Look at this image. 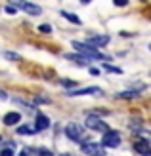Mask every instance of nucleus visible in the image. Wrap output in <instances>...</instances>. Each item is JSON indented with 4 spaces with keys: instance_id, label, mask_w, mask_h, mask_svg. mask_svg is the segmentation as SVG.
Here are the masks:
<instances>
[{
    "instance_id": "obj_24",
    "label": "nucleus",
    "mask_w": 151,
    "mask_h": 156,
    "mask_svg": "<svg viewBox=\"0 0 151 156\" xmlns=\"http://www.w3.org/2000/svg\"><path fill=\"white\" fill-rule=\"evenodd\" d=\"M61 84H63V86H75V82H69V80H63Z\"/></svg>"
},
{
    "instance_id": "obj_14",
    "label": "nucleus",
    "mask_w": 151,
    "mask_h": 156,
    "mask_svg": "<svg viewBox=\"0 0 151 156\" xmlns=\"http://www.w3.org/2000/svg\"><path fill=\"white\" fill-rule=\"evenodd\" d=\"M61 15H63L65 19H69L71 23H75V25H81V19H78L75 13H69V12H61Z\"/></svg>"
},
{
    "instance_id": "obj_1",
    "label": "nucleus",
    "mask_w": 151,
    "mask_h": 156,
    "mask_svg": "<svg viewBox=\"0 0 151 156\" xmlns=\"http://www.w3.org/2000/svg\"><path fill=\"white\" fill-rule=\"evenodd\" d=\"M73 48L81 53V55H84L86 59H107L103 53H100L94 46L90 44H82V42H73Z\"/></svg>"
},
{
    "instance_id": "obj_22",
    "label": "nucleus",
    "mask_w": 151,
    "mask_h": 156,
    "mask_svg": "<svg viewBox=\"0 0 151 156\" xmlns=\"http://www.w3.org/2000/svg\"><path fill=\"white\" fill-rule=\"evenodd\" d=\"M21 156H31V149H23L21 151Z\"/></svg>"
},
{
    "instance_id": "obj_3",
    "label": "nucleus",
    "mask_w": 151,
    "mask_h": 156,
    "mask_svg": "<svg viewBox=\"0 0 151 156\" xmlns=\"http://www.w3.org/2000/svg\"><path fill=\"white\" fill-rule=\"evenodd\" d=\"M82 152L88 154V156H105L103 145H98V143H84L82 145Z\"/></svg>"
},
{
    "instance_id": "obj_2",
    "label": "nucleus",
    "mask_w": 151,
    "mask_h": 156,
    "mask_svg": "<svg viewBox=\"0 0 151 156\" xmlns=\"http://www.w3.org/2000/svg\"><path fill=\"white\" fill-rule=\"evenodd\" d=\"M84 133V128L81 126V124H67V128H65V135L71 139V141H81V137Z\"/></svg>"
},
{
    "instance_id": "obj_7",
    "label": "nucleus",
    "mask_w": 151,
    "mask_h": 156,
    "mask_svg": "<svg viewBox=\"0 0 151 156\" xmlns=\"http://www.w3.org/2000/svg\"><path fill=\"white\" fill-rule=\"evenodd\" d=\"M101 88H86V90H75L69 91L67 95H101Z\"/></svg>"
},
{
    "instance_id": "obj_21",
    "label": "nucleus",
    "mask_w": 151,
    "mask_h": 156,
    "mask_svg": "<svg viewBox=\"0 0 151 156\" xmlns=\"http://www.w3.org/2000/svg\"><path fill=\"white\" fill-rule=\"evenodd\" d=\"M0 156H13V152H12L10 149H4V151H2V154H0Z\"/></svg>"
},
{
    "instance_id": "obj_15",
    "label": "nucleus",
    "mask_w": 151,
    "mask_h": 156,
    "mask_svg": "<svg viewBox=\"0 0 151 156\" xmlns=\"http://www.w3.org/2000/svg\"><path fill=\"white\" fill-rule=\"evenodd\" d=\"M4 57H6V59H12V61H19V59H21L17 53H12V51H4Z\"/></svg>"
},
{
    "instance_id": "obj_8",
    "label": "nucleus",
    "mask_w": 151,
    "mask_h": 156,
    "mask_svg": "<svg viewBox=\"0 0 151 156\" xmlns=\"http://www.w3.org/2000/svg\"><path fill=\"white\" fill-rule=\"evenodd\" d=\"M136 151L142 156H151V147H149V143L145 141V139H140V141L136 143Z\"/></svg>"
},
{
    "instance_id": "obj_10",
    "label": "nucleus",
    "mask_w": 151,
    "mask_h": 156,
    "mask_svg": "<svg viewBox=\"0 0 151 156\" xmlns=\"http://www.w3.org/2000/svg\"><path fill=\"white\" fill-rule=\"evenodd\" d=\"M19 120H21L19 112H8L4 116V124H6V126H15V124H19Z\"/></svg>"
},
{
    "instance_id": "obj_18",
    "label": "nucleus",
    "mask_w": 151,
    "mask_h": 156,
    "mask_svg": "<svg viewBox=\"0 0 151 156\" xmlns=\"http://www.w3.org/2000/svg\"><path fill=\"white\" fill-rule=\"evenodd\" d=\"M38 30H40V33H46V34H48V33H52V27H50V25H40V27H38Z\"/></svg>"
},
{
    "instance_id": "obj_23",
    "label": "nucleus",
    "mask_w": 151,
    "mask_h": 156,
    "mask_svg": "<svg viewBox=\"0 0 151 156\" xmlns=\"http://www.w3.org/2000/svg\"><path fill=\"white\" fill-rule=\"evenodd\" d=\"M6 12H8V13H15L17 10H15V8H12V6H8V8H6Z\"/></svg>"
},
{
    "instance_id": "obj_9",
    "label": "nucleus",
    "mask_w": 151,
    "mask_h": 156,
    "mask_svg": "<svg viewBox=\"0 0 151 156\" xmlns=\"http://www.w3.org/2000/svg\"><path fill=\"white\" fill-rule=\"evenodd\" d=\"M48 126H50V118H48V116H44V114H38L36 116V122H35L36 131H42V129H46Z\"/></svg>"
},
{
    "instance_id": "obj_12",
    "label": "nucleus",
    "mask_w": 151,
    "mask_h": 156,
    "mask_svg": "<svg viewBox=\"0 0 151 156\" xmlns=\"http://www.w3.org/2000/svg\"><path fill=\"white\" fill-rule=\"evenodd\" d=\"M35 131H36L35 126H19L17 128V133H21V135H31V133H35Z\"/></svg>"
},
{
    "instance_id": "obj_13",
    "label": "nucleus",
    "mask_w": 151,
    "mask_h": 156,
    "mask_svg": "<svg viewBox=\"0 0 151 156\" xmlns=\"http://www.w3.org/2000/svg\"><path fill=\"white\" fill-rule=\"evenodd\" d=\"M65 57H67V59H71V61H77L78 65H86V57H84V55H81V53H78V55H71V53H67Z\"/></svg>"
},
{
    "instance_id": "obj_16",
    "label": "nucleus",
    "mask_w": 151,
    "mask_h": 156,
    "mask_svg": "<svg viewBox=\"0 0 151 156\" xmlns=\"http://www.w3.org/2000/svg\"><path fill=\"white\" fill-rule=\"evenodd\" d=\"M103 69H105L107 73H117V74L121 73V69H117V67H111L109 63H103Z\"/></svg>"
},
{
    "instance_id": "obj_5",
    "label": "nucleus",
    "mask_w": 151,
    "mask_h": 156,
    "mask_svg": "<svg viewBox=\"0 0 151 156\" xmlns=\"http://www.w3.org/2000/svg\"><path fill=\"white\" fill-rule=\"evenodd\" d=\"M86 128H90V129H96V131H109V128H107V124L103 122V120H100L98 116H88L86 118Z\"/></svg>"
},
{
    "instance_id": "obj_25",
    "label": "nucleus",
    "mask_w": 151,
    "mask_h": 156,
    "mask_svg": "<svg viewBox=\"0 0 151 156\" xmlns=\"http://www.w3.org/2000/svg\"><path fill=\"white\" fill-rule=\"evenodd\" d=\"M8 95H6V91H2V90H0V99H6Z\"/></svg>"
},
{
    "instance_id": "obj_11",
    "label": "nucleus",
    "mask_w": 151,
    "mask_h": 156,
    "mask_svg": "<svg viewBox=\"0 0 151 156\" xmlns=\"http://www.w3.org/2000/svg\"><path fill=\"white\" fill-rule=\"evenodd\" d=\"M23 10H25L29 15H38V13H40L42 10H40V6H36V4H25V6H23Z\"/></svg>"
},
{
    "instance_id": "obj_17",
    "label": "nucleus",
    "mask_w": 151,
    "mask_h": 156,
    "mask_svg": "<svg viewBox=\"0 0 151 156\" xmlns=\"http://www.w3.org/2000/svg\"><path fill=\"white\" fill-rule=\"evenodd\" d=\"M10 2H12L13 6H17V8H23V6L27 4V0H10Z\"/></svg>"
},
{
    "instance_id": "obj_6",
    "label": "nucleus",
    "mask_w": 151,
    "mask_h": 156,
    "mask_svg": "<svg viewBox=\"0 0 151 156\" xmlns=\"http://www.w3.org/2000/svg\"><path fill=\"white\" fill-rule=\"evenodd\" d=\"M88 44L94 46V48H103L105 44H109V36H105V34H94V36L88 38Z\"/></svg>"
},
{
    "instance_id": "obj_4",
    "label": "nucleus",
    "mask_w": 151,
    "mask_h": 156,
    "mask_svg": "<svg viewBox=\"0 0 151 156\" xmlns=\"http://www.w3.org/2000/svg\"><path fill=\"white\" fill-rule=\"evenodd\" d=\"M121 145V135L117 131H105L103 133V147H109V149H115V147Z\"/></svg>"
},
{
    "instance_id": "obj_20",
    "label": "nucleus",
    "mask_w": 151,
    "mask_h": 156,
    "mask_svg": "<svg viewBox=\"0 0 151 156\" xmlns=\"http://www.w3.org/2000/svg\"><path fill=\"white\" fill-rule=\"evenodd\" d=\"M113 2H115V6H126V4H128V0H113Z\"/></svg>"
},
{
    "instance_id": "obj_26",
    "label": "nucleus",
    "mask_w": 151,
    "mask_h": 156,
    "mask_svg": "<svg viewBox=\"0 0 151 156\" xmlns=\"http://www.w3.org/2000/svg\"><path fill=\"white\" fill-rule=\"evenodd\" d=\"M81 2H82V4H88V2H92V0H81Z\"/></svg>"
},
{
    "instance_id": "obj_19",
    "label": "nucleus",
    "mask_w": 151,
    "mask_h": 156,
    "mask_svg": "<svg viewBox=\"0 0 151 156\" xmlns=\"http://www.w3.org/2000/svg\"><path fill=\"white\" fill-rule=\"evenodd\" d=\"M38 154H40V156H54L52 151H48V149H40V151H38Z\"/></svg>"
},
{
    "instance_id": "obj_27",
    "label": "nucleus",
    "mask_w": 151,
    "mask_h": 156,
    "mask_svg": "<svg viewBox=\"0 0 151 156\" xmlns=\"http://www.w3.org/2000/svg\"><path fill=\"white\" fill-rule=\"evenodd\" d=\"M149 50H151V44H149Z\"/></svg>"
}]
</instances>
